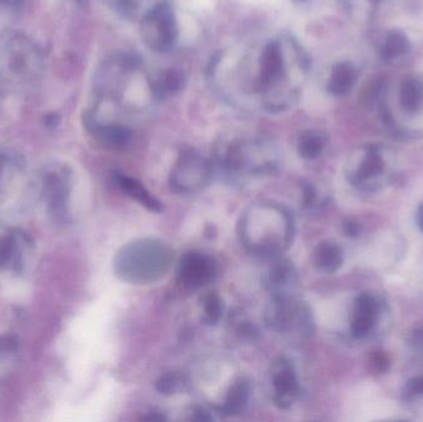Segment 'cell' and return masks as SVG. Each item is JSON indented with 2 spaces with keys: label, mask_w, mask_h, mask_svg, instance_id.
I'll use <instances>...</instances> for the list:
<instances>
[{
  "label": "cell",
  "mask_w": 423,
  "mask_h": 422,
  "mask_svg": "<svg viewBox=\"0 0 423 422\" xmlns=\"http://www.w3.org/2000/svg\"><path fill=\"white\" fill-rule=\"evenodd\" d=\"M295 224L281 204L260 201L244 211L238 224L240 243L247 252L261 259H275L291 245Z\"/></svg>",
  "instance_id": "obj_1"
},
{
  "label": "cell",
  "mask_w": 423,
  "mask_h": 422,
  "mask_svg": "<svg viewBox=\"0 0 423 422\" xmlns=\"http://www.w3.org/2000/svg\"><path fill=\"white\" fill-rule=\"evenodd\" d=\"M175 252L160 238H139L127 243L113 260L114 272L132 285H150L170 272Z\"/></svg>",
  "instance_id": "obj_2"
},
{
  "label": "cell",
  "mask_w": 423,
  "mask_h": 422,
  "mask_svg": "<svg viewBox=\"0 0 423 422\" xmlns=\"http://www.w3.org/2000/svg\"><path fill=\"white\" fill-rule=\"evenodd\" d=\"M215 159L219 167L233 177L271 175L278 169L271 151L261 144L238 139L220 141L215 149Z\"/></svg>",
  "instance_id": "obj_3"
},
{
  "label": "cell",
  "mask_w": 423,
  "mask_h": 422,
  "mask_svg": "<svg viewBox=\"0 0 423 422\" xmlns=\"http://www.w3.org/2000/svg\"><path fill=\"white\" fill-rule=\"evenodd\" d=\"M265 326L280 335L306 340L315 330L311 309L306 302L293 296H271L265 313Z\"/></svg>",
  "instance_id": "obj_4"
},
{
  "label": "cell",
  "mask_w": 423,
  "mask_h": 422,
  "mask_svg": "<svg viewBox=\"0 0 423 422\" xmlns=\"http://www.w3.org/2000/svg\"><path fill=\"white\" fill-rule=\"evenodd\" d=\"M212 166L210 161L195 150L181 152L170 175L171 189L177 194H193L210 184Z\"/></svg>",
  "instance_id": "obj_5"
},
{
  "label": "cell",
  "mask_w": 423,
  "mask_h": 422,
  "mask_svg": "<svg viewBox=\"0 0 423 422\" xmlns=\"http://www.w3.org/2000/svg\"><path fill=\"white\" fill-rule=\"evenodd\" d=\"M141 35L150 49L167 52L179 38V25L175 11L169 3L155 5L145 15L141 24Z\"/></svg>",
  "instance_id": "obj_6"
},
{
  "label": "cell",
  "mask_w": 423,
  "mask_h": 422,
  "mask_svg": "<svg viewBox=\"0 0 423 422\" xmlns=\"http://www.w3.org/2000/svg\"><path fill=\"white\" fill-rule=\"evenodd\" d=\"M269 382L271 387V400L278 409L291 408L301 393L296 369L286 357H278L270 367Z\"/></svg>",
  "instance_id": "obj_7"
},
{
  "label": "cell",
  "mask_w": 423,
  "mask_h": 422,
  "mask_svg": "<svg viewBox=\"0 0 423 422\" xmlns=\"http://www.w3.org/2000/svg\"><path fill=\"white\" fill-rule=\"evenodd\" d=\"M218 275L213 257L202 252H186L177 267V279L182 287L197 290L210 285Z\"/></svg>",
  "instance_id": "obj_8"
},
{
  "label": "cell",
  "mask_w": 423,
  "mask_h": 422,
  "mask_svg": "<svg viewBox=\"0 0 423 422\" xmlns=\"http://www.w3.org/2000/svg\"><path fill=\"white\" fill-rule=\"evenodd\" d=\"M273 260L266 275V287L271 296L296 295L298 275L295 265L283 257H275Z\"/></svg>",
  "instance_id": "obj_9"
},
{
  "label": "cell",
  "mask_w": 423,
  "mask_h": 422,
  "mask_svg": "<svg viewBox=\"0 0 423 422\" xmlns=\"http://www.w3.org/2000/svg\"><path fill=\"white\" fill-rule=\"evenodd\" d=\"M285 76V62L281 48L276 41L269 43L263 50L259 68L258 87L260 91L275 86Z\"/></svg>",
  "instance_id": "obj_10"
},
{
  "label": "cell",
  "mask_w": 423,
  "mask_h": 422,
  "mask_svg": "<svg viewBox=\"0 0 423 422\" xmlns=\"http://www.w3.org/2000/svg\"><path fill=\"white\" fill-rule=\"evenodd\" d=\"M114 181H115L118 187L122 189L128 197L137 201V204H141L142 207H145L147 211L155 212V213H160L162 211V204H161L160 201L156 199L155 196H152L150 191L146 189L145 186L141 182L135 180L134 177L124 175L120 172H115L114 174Z\"/></svg>",
  "instance_id": "obj_11"
},
{
  "label": "cell",
  "mask_w": 423,
  "mask_h": 422,
  "mask_svg": "<svg viewBox=\"0 0 423 422\" xmlns=\"http://www.w3.org/2000/svg\"><path fill=\"white\" fill-rule=\"evenodd\" d=\"M252 396V384L248 379L240 378L229 389L224 403L218 408L220 416H235L248 408Z\"/></svg>",
  "instance_id": "obj_12"
},
{
  "label": "cell",
  "mask_w": 423,
  "mask_h": 422,
  "mask_svg": "<svg viewBox=\"0 0 423 422\" xmlns=\"http://www.w3.org/2000/svg\"><path fill=\"white\" fill-rule=\"evenodd\" d=\"M344 262V252L337 243L322 242L313 252V262L317 270L325 274H333L341 269Z\"/></svg>",
  "instance_id": "obj_13"
},
{
  "label": "cell",
  "mask_w": 423,
  "mask_h": 422,
  "mask_svg": "<svg viewBox=\"0 0 423 422\" xmlns=\"http://www.w3.org/2000/svg\"><path fill=\"white\" fill-rule=\"evenodd\" d=\"M88 129L92 131L93 135L96 136L98 140L111 148H124L132 140L130 129L119 124L102 126L94 121H89Z\"/></svg>",
  "instance_id": "obj_14"
},
{
  "label": "cell",
  "mask_w": 423,
  "mask_h": 422,
  "mask_svg": "<svg viewBox=\"0 0 423 422\" xmlns=\"http://www.w3.org/2000/svg\"><path fill=\"white\" fill-rule=\"evenodd\" d=\"M383 170H384V162L381 156L375 150H369L361 161L358 170L351 176V184L360 189H366L370 181L374 177H378Z\"/></svg>",
  "instance_id": "obj_15"
},
{
  "label": "cell",
  "mask_w": 423,
  "mask_h": 422,
  "mask_svg": "<svg viewBox=\"0 0 423 422\" xmlns=\"http://www.w3.org/2000/svg\"><path fill=\"white\" fill-rule=\"evenodd\" d=\"M355 82V70L351 63H337L332 70L331 78L328 82V91L343 96L351 91Z\"/></svg>",
  "instance_id": "obj_16"
},
{
  "label": "cell",
  "mask_w": 423,
  "mask_h": 422,
  "mask_svg": "<svg viewBox=\"0 0 423 422\" xmlns=\"http://www.w3.org/2000/svg\"><path fill=\"white\" fill-rule=\"evenodd\" d=\"M184 84H185L184 73L181 72L180 70L169 68L161 73L159 78L156 79L152 86V91L157 99H162L167 96L180 92L184 88Z\"/></svg>",
  "instance_id": "obj_17"
},
{
  "label": "cell",
  "mask_w": 423,
  "mask_h": 422,
  "mask_svg": "<svg viewBox=\"0 0 423 422\" xmlns=\"http://www.w3.org/2000/svg\"><path fill=\"white\" fill-rule=\"evenodd\" d=\"M323 148H325V139L320 133L316 131L303 133L297 144L298 154L306 160H315L317 157H320Z\"/></svg>",
  "instance_id": "obj_18"
},
{
  "label": "cell",
  "mask_w": 423,
  "mask_h": 422,
  "mask_svg": "<svg viewBox=\"0 0 423 422\" xmlns=\"http://www.w3.org/2000/svg\"><path fill=\"white\" fill-rule=\"evenodd\" d=\"M401 103L407 112H417L423 106V83L410 79L401 89Z\"/></svg>",
  "instance_id": "obj_19"
},
{
  "label": "cell",
  "mask_w": 423,
  "mask_h": 422,
  "mask_svg": "<svg viewBox=\"0 0 423 422\" xmlns=\"http://www.w3.org/2000/svg\"><path fill=\"white\" fill-rule=\"evenodd\" d=\"M376 318L378 316L354 307V313L351 323V335L356 340H361L366 337L371 331L374 330Z\"/></svg>",
  "instance_id": "obj_20"
},
{
  "label": "cell",
  "mask_w": 423,
  "mask_h": 422,
  "mask_svg": "<svg viewBox=\"0 0 423 422\" xmlns=\"http://www.w3.org/2000/svg\"><path fill=\"white\" fill-rule=\"evenodd\" d=\"M202 321L207 325H217L223 316V302L215 291L208 292L202 301Z\"/></svg>",
  "instance_id": "obj_21"
},
{
  "label": "cell",
  "mask_w": 423,
  "mask_h": 422,
  "mask_svg": "<svg viewBox=\"0 0 423 422\" xmlns=\"http://www.w3.org/2000/svg\"><path fill=\"white\" fill-rule=\"evenodd\" d=\"M409 49V41L406 39V36L399 31H393L388 36L383 48V57L386 60L394 59L400 55L405 54Z\"/></svg>",
  "instance_id": "obj_22"
},
{
  "label": "cell",
  "mask_w": 423,
  "mask_h": 422,
  "mask_svg": "<svg viewBox=\"0 0 423 422\" xmlns=\"http://www.w3.org/2000/svg\"><path fill=\"white\" fill-rule=\"evenodd\" d=\"M182 385V377L175 372L161 375L156 382V390L162 395H172L175 394Z\"/></svg>",
  "instance_id": "obj_23"
},
{
  "label": "cell",
  "mask_w": 423,
  "mask_h": 422,
  "mask_svg": "<svg viewBox=\"0 0 423 422\" xmlns=\"http://www.w3.org/2000/svg\"><path fill=\"white\" fill-rule=\"evenodd\" d=\"M14 252V242L11 238H3L0 240V267H4L9 262Z\"/></svg>",
  "instance_id": "obj_24"
},
{
  "label": "cell",
  "mask_w": 423,
  "mask_h": 422,
  "mask_svg": "<svg viewBox=\"0 0 423 422\" xmlns=\"http://www.w3.org/2000/svg\"><path fill=\"white\" fill-rule=\"evenodd\" d=\"M360 224L358 222H355L354 219H346V222L343 223V232L346 234V237H351V238H355L360 234Z\"/></svg>",
  "instance_id": "obj_25"
},
{
  "label": "cell",
  "mask_w": 423,
  "mask_h": 422,
  "mask_svg": "<svg viewBox=\"0 0 423 422\" xmlns=\"http://www.w3.org/2000/svg\"><path fill=\"white\" fill-rule=\"evenodd\" d=\"M407 392L411 395H423V377L411 379L407 384Z\"/></svg>",
  "instance_id": "obj_26"
},
{
  "label": "cell",
  "mask_w": 423,
  "mask_h": 422,
  "mask_svg": "<svg viewBox=\"0 0 423 422\" xmlns=\"http://www.w3.org/2000/svg\"><path fill=\"white\" fill-rule=\"evenodd\" d=\"M15 348H16V340L13 337H10V335L0 337V353L10 352Z\"/></svg>",
  "instance_id": "obj_27"
},
{
  "label": "cell",
  "mask_w": 423,
  "mask_h": 422,
  "mask_svg": "<svg viewBox=\"0 0 423 422\" xmlns=\"http://www.w3.org/2000/svg\"><path fill=\"white\" fill-rule=\"evenodd\" d=\"M417 222H419V228L423 232V204L419 207V213H417Z\"/></svg>",
  "instance_id": "obj_28"
},
{
  "label": "cell",
  "mask_w": 423,
  "mask_h": 422,
  "mask_svg": "<svg viewBox=\"0 0 423 422\" xmlns=\"http://www.w3.org/2000/svg\"><path fill=\"white\" fill-rule=\"evenodd\" d=\"M0 3H4V4L9 5H19L20 3H23V0H0Z\"/></svg>",
  "instance_id": "obj_29"
},
{
  "label": "cell",
  "mask_w": 423,
  "mask_h": 422,
  "mask_svg": "<svg viewBox=\"0 0 423 422\" xmlns=\"http://www.w3.org/2000/svg\"><path fill=\"white\" fill-rule=\"evenodd\" d=\"M74 1H76L77 4L82 5V6H84V5L88 4V1H89V0H74Z\"/></svg>",
  "instance_id": "obj_30"
},
{
  "label": "cell",
  "mask_w": 423,
  "mask_h": 422,
  "mask_svg": "<svg viewBox=\"0 0 423 422\" xmlns=\"http://www.w3.org/2000/svg\"><path fill=\"white\" fill-rule=\"evenodd\" d=\"M293 1H296V3H305L307 0H293Z\"/></svg>",
  "instance_id": "obj_31"
},
{
  "label": "cell",
  "mask_w": 423,
  "mask_h": 422,
  "mask_svg": "<svg viewBox=\"0 0 423 422\" xmlns=\"http://www.w3.org/2000/svg\"><path fill=\"white\" fill-rule=\"evenodd\" d=\"M0 167H1V162H0Z\"/></svg>",
  "instance_id": "obj_32"
}]
</instances>
